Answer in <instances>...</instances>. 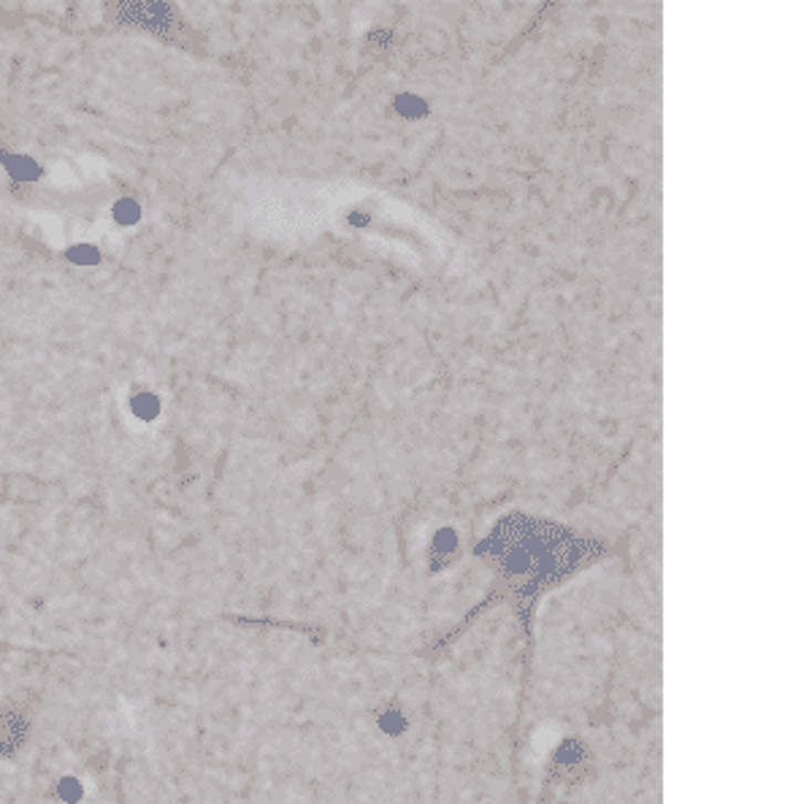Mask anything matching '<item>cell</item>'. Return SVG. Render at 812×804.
I'll use <instances>...</instances> for the list:
<instances>
[{"mask_svg": "<svg viewBox=\"0 0 812 804\" xmlns=\"http://www.w3.org/2000/svg\"><path fill=\"white\" fill-rule=\"evenodd\" d=\"M30 737V723L14 707L0 712V759H14Z\"/></svg>", "mask_w": 812, "mask_h": 804, "instance_id": "cell-2", "label": "cell"}, {"mask_svg": "<svg viewBox=\"0 0 812 804\" xmlns=\"http://www.w3.org/2000/svg\"><path fill=\"white\" fill-rule=\"evenodd\" d=\"M0 163L9 168L11 177L25 179V182H33V179L41 177V168L35 166L30 157H22V155H14V153H6V149H0Z\"/></svg>", "mask_w": 812, "mask_h": 804, "instance_id": "cell-3", "label": "cell"}, {"mask_svg": "<svg viewBox=\"0 0 812 804\" xmlns=\"http://www.w3.org/2000/svg\"><path fill=\"white\" fill-rule=\"evenodd\" d=\"M69 260H74V263H79V265H93V263H98L101 255H98V250H95V247L76 244V247H71V250H69Z\"/></svg>", "mask_w": 812, "mask_h": 804, "instance_id": "cell-5", "label": "cell"}, {"mask_svg": "<svg viewBox=\"0 0 812 804\" xmlns=\"http://www.w3.org/2000/svg\"><path fill=\"white\" fill-rule=\"evenodd\" d=\"M138 215H142V211H138L136 203L127 201V198H123V201H119L117 207H114V217H117V220L123 222V226H131V222H136Z\"/></svg>", "mask_w": 812, "mask_h": 804, "instance_id": "cell-6", "label": "cell"}, {"mask_svg": "<svg viewBox=\"0 0 812 804\" xmlns=\"http://www.w3.org/2000/svg\"><path fill=\"white\" fill-rule=\"evenodd\" d=\"M112 11L125 25H136L149 30L155 35H171L177 30V14L168 3H149V0H123Z\"/></svg>", "mask_w": 812, "mask_h": 804, "instance_id": "cell-1", "label": "cell"}, {"mask_svg": "<svg viewBox=\"0 0 812 804\" xmlns=\"http://www.w3.org/2000/svg\"><path fill=\"white\" fill-rule=\"evenodd\" d=\"M131 407H133V413L142 417V420H153V417L157 415V409H160V401H157L153 393L138 390L136 396L131 398Z\"/></svg>", "mask_w": 812, "mask_h": 804, "instance_id": "cell-4", "label": "cell"}]
</instances>
